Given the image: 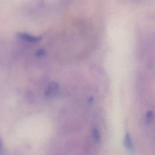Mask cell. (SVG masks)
<instances>
[{
  "mask_svg": "<svg viewBox=\"0 0 155 155\" xmlns=\"http://www.w3.org/2000/svg\"><path fill=\"white\" fill-rule=\"evenodd\" d=\"M91 136L93 139L96 142H99L101 140V135L99 133V131L96 128H93L91 131Z\"/></svg>",
  "mask_w": 155,
  "mask_h": 155,
  "instance_id": "277c9868",
  "label": "cell"
},
{
  "mask_svg": "<svg viewBox=\"0 0 155 155\" xmlns=\"http://www.w3.org/2000/svg\"><path fill=\"white\" fill-rule=\"evenodd\" d=\"M153 120V112L151 110H149L146 113L145 116V122L147 124H150Z\"/></svg>",
  "mask_w": 155,
  "mask_h": 155,
  "instance_id": "3957f363",
  "label": "cell"
},
{
  "mask_svg": "<svg viewBox=\"0 0 155 155\" xmlns=\"http://www.w3.org/2000/svg\"><path fill=\"white\" fill-rule=\"evenodd\" d=\"M2 142L1 138L0 137V154L2 153Z\"/></svg>",
  "mask_w": 155,
  "mask_h": 155,
  "instance_id": "5b68a950",
  "label": "cell"
},
{
  "mask_svg": "<svg viewBox=\"0 0 155 155\" xmlns=\"http://www.w3.org/2000/svg\"><path fill=\"white\" fill-rule=\"evenodd\" d=\"M124 145L125 148L130 151H132L133 150V146L132 143V140L131 136L129 133H127L124 138Z\"/></svg>",
  "mask_w": 155,
  "mask_h": 155,
  "instance_id": "7a4b0ae2",
  "label": "cell"
},
{
  "mask_svg": "<svg viewBox=\"0 0 155 155\" xmlns=\"http://www.w3.org/2000/svg\"><path fill=\"white\" fill-rule=\"evenodd\" d=\"M59 84L54 81L51 82L47 87L45 91V96L47 97H52L55 96L59 91Z\"/></svg>",
  "mask_w": 155,
  "mask_h": 155,
  "instance_id": "6da1fadb",
  "label": "cell"
}]
</instances>
